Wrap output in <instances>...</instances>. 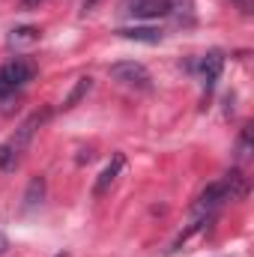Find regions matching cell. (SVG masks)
I'll return each instance as SVG.
<instances>
[{
	"label": "cell",
	"mask_w": 254,
	"mask_h": 257,
	"mask_svg": "<svg viewBox=\"0 0 254 257\" xmlns=\"http://www.w3.org/2000/svg\"><path fill=\"white\" fill-rule=\"evenodd\" d=\"M33 75H36V66L30 63V60L15 57V60L3 63V66H0V99H6V96L18 93L27 81H33Z\"/></svg>",
	"instance_id": "obj_2"
},
{
	"label": "cell",
	"mask_w": 254,
	"mask_h": 257,
	"mask_svg": "<svg viewBox=\"0 0 254 257\" xmlns=\"http://www.w3.org/2000/svg\"><path fill=\"white\" fill-rule=\"evenodd\" d=\"M90 87H93V78H78L75 90H72V93H69V96L63 99V105H60V108H63V111L75 108V105H78V102H81V99H84V96L90 93Z\"/></svg>",
	"instance_id": "obj_9"
},
{
	"label": "cell",
	"mask_w": 254,
	"mask_h": 257,
	"mask_svg": "<svg viewBox=\"0 0 254 257\" xmlns=\"http://www.w3.org/2000/svg\"><path fill=\"white\" fill-rule=\"evenodd\" d=\"M108 75L123 84L129 90H138V93H147L153 87V78H150V69L144 63H135V60H120V63L108 66Z\"/></svg>",
	"instance_id": "obj_3"
},
{
	"label": "cell",
	"mask_w": 254,
	"mask_h": 257,
	"mask_svg": "<svg viewBox=\"0 0 254 257\" xmlns=\"http://www.w3.org/2000/svg\"><path fill=\"white\" fill-rule=\"evenodd\" d=\"M15 162H18V156L9 150V144H0V168L9 171V168H15Z\"/></svg>",
	"instance_id": "obj_11"
},
{
	"label": "cell",
	"mask_w": 254,
	"mask_h": 257,
	"mask_svg": "<svg viewBox=\"0 0 254 257\" xmlns=\"http://www.w3.org/2000/svg\"><path fill=\"white\" fill-rule=\"evenodd\" d=\"M123 168H126V156H123V153H114L111 165L99 174V180H96V186H93V197H102V194L111 192V186L117 183V177L123 174Z\"/></svg>",
	"instance_id": "obj_4"
},
{
	"label": "cell",
	"mask_w": 254,
	"mask_h": 257,
	"mask_svg": "<svg viewBox=\"0 0 254 257\" xmlns=\"http://www.w3.org/2000/svg\"><path fill=\"white\" fill-rule=\"evenodd\" d=\"M221 66H224L221 51H209V54H203V57H200V75H203V81H206V90H212L215 78L221 75Z\"/></svg>",
	"instance_id": "obj_6"
},
{
	"label": "cell",
	"mask_w": 254,
	"mask_h": 257,
	"mask_svg": "<svg viewBox=\"0 0 254 257\" xmlns=\"http://www.w3.org/2000/svg\"><path fill=\"white\" fill-rule=\"evenodd\" d=\"M96 3H99V0H84V12H90V9H93Z\"/></svg>",
	"instance_id": "obj_14"
},
{
	"label": "cell",
	"mask_w": 254,
	"mask_h": 257,
	"mask_svg": "<svg viewBox=\"0 0 254 257\" xmlns=\"http://www.w3.org/2000/svg\"><path fill=\"white\" fill-rule=\"evenodd\" d=\"M117 36H123V39H135V42H147V45H156V42H162V30L159 27H120L117 30Z\"/></svg>",
	"instance_id": "obj_7"
},
{
	"label": "cell",
	"mask_w": 254,
	"mask_h": 257,
	"mask_svg": "<svg viewBox=\"0 0 254 257\" xmlns=\"http://www.w3.org/2000/svg\"><path fill=\"white\" fill-rule=\"evenodd\" d=\"M3 245H6V239H3V236H0V254H3V251H6V248H3Z\"/></svg>",
	"instance_id": "obj_15"
},
{
	"label": "cell",
	"mask_w": 254,
	"mask_h": 257,
	"mask_svg": "<svg viewBox=\"0 0 254 257\" xmlns=\"http://www.w3.org/2000/svg\"><path fill=\"white\" fill-rule=\"evenodd\" d=\"M245 194V180H242V174H227V177H221L218 183H209L200 197L194 200V206H191V212L197 215V218H209L224 200H233V197H242Z\"/></svg>",
	"instance_id": "obj_1"
},
{
	"label": "cell",
	"mask_w": 254,
	"mask_h": 257,
	"mask_svg": "<svg viewBox=\"0 0 254 257\" xmlns=\"http://www.w3.org/2000/svg\"><path fill=\"white\" fill-rule=\"evenodd\" d=\"M36 39H39V30H33V27H21L12 36V42H36Z\"/></svg>",
	"instance_id": "obj_12"
},
{
	"label": "cell",
	"mask_w": 254,
	"mask_h": 257,
	"mask_svg": "<svg viewBox=\"0 0 254 257\" xmlns=\"http://www.w3.org/2000/svg\"><path fill=\"white\" fill-rule=\"evenodd\" d=\"M42 194H45V180H42V177H33L30 186H27V194H24V209L42 203Z\"/></svg>",
	"instance_id": "obj_10"
},
{
	"label": "cell",
	"mask_w": 254,
	"mask_h": 257,
	"mask_svg": "<svg viewBox=\"0 0 254 257\" xmlns=\"http://www.w3.org/2000/svg\"><path fill=\"white\" fill-rule=\"evenodd\" d=\"M168 3V15H174L177 24L191 27L194 24V0H165Z\"/></svg>",
	"instance_id": "obj_8"
},
{
	"label": "cell",
	"mask_w": 254,
	"mask_h": 257,
	"mask_svg": "<svg viewBox=\"0 0 254 257\" xmlns=\"http://www.w3.org/2000/svg\"><path fill=\"white\" fill-rule=\"evenodd\" d=\"M123 12L132 18H159V15H168V3L165 0H126Z\"/></svg>",
	"instance_id": "obj_5"
},
{
	"label": "cell",
	"mask_w": 254,
	"mask_h": 257,
	"mask_svg": "<svg viewBox=\"0 0 254 257\" xmlns=\"http://www.w3.org/2000/svg\"><path fill=\"white\" fill-rule=\"evenodd\" d=\"M21 3H24V9H36V6L45 3V0H21Z\"/></svg>",
	"instance_id": "obj_13"
}]
</instances>
